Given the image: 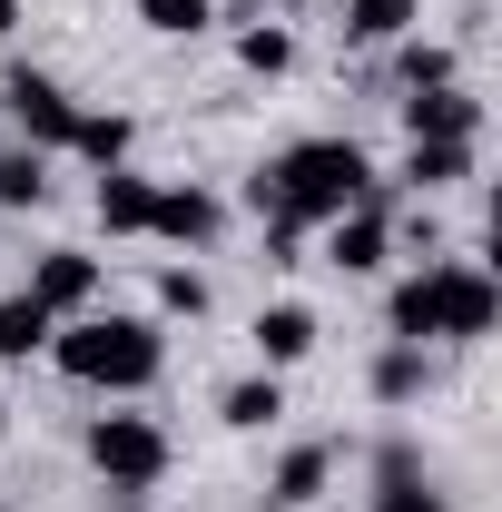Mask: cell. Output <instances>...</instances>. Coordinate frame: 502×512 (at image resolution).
<instances>
[{"label": "cell", "instance_id": "6da1fadb", "mask_svg": "<svg viewBox=\"0 0 502 512\" xmlns=\"http://www.w3.org/2000/svg\"><path fill=\"white\" fill-rule=\"evenodd\" d=\"M375 188V158L355 148V138H296L276 168H256V217H276V227H325V217H345L355 197Z\"/></svg>", "mask_w": 502, "mask_h": 512}, {"label": "cell", "instance_id": "7a4b0ae2", "mask_svg": "<svg viewBox=\"0 0 502 512\" xmlns=\"http://www.w3.org/2000/svg\"><path fill=\"white\" fill-rule=\"evenodd\" d=\"M394 335L404 345H473V335H493L502 316V296H493V276L483 266H424V276H404L394 286Z\"/></svg>", "mask_w": 502, "mask_h": 512}, {"label": "cell", "instance_id": "3957f363", "mask_svg": "<svg viewBox=\"0 0 502 512\" xmlns=\"http://www.w3.org/2000/svg\"><path fill=\"white\" fill-rule=\"evenodd\" d=\"M50 355H60V375L79 384H109V394H138V384L158 375V325H138V316H79L69 335H50Z\"/></svg>", "mask_w": 502, "mask_h": 512}, {"label": "cell", "instance_id": "277c9868", "mask_svg": "<svg viewBox=\"0 0 502 512\" xmlns=\"http://www.w3.org/2000/svg\"><path fill=\"white\" fill-rule=\"evenodd\" d=\"M89 463H99L109 493H148V483L168 473V434H158L148 414H99V424H89Z\"/></svg>", "mask_w": 502, "mask_h": 512}, {"label": "cell", "instance_id": "5b68a950", "mask_svg": "<svg viewBox=\"0 0 502 512\" xmlns=\"http://www.w3.org/2000/svg\"><path fill=\"white\" fill-rule=\"evenodd\" d=\"M0 109H10V128H20L30 148H69V128H79L69 89H60V79H40V69H10V79H0Z\"/></svg>", "mask_w": 502, "mask_h": 512}, {"label": "cell", "instance_id": "8992f818", "mask_svg": "<svg viewBox=\"0 0 502 512\" xmlns=\"http://www.w3.org/2000/svg\"><path fill=\"white\" fill-rule=\"evenodd\" d=\"M384 247H394V227H384V197H375V188L355 197L345 217H325V256H335L345 276H375V266H384Z\"/></svg>", "mask_w": 502, "mask_h": 512}, {"label": "cell", "instance_id": "52a82bcc", "mask_svg": "<svg viewBox=\"0 0 502 512\" xmlns=\"http://www.w3.org/2000/svg\"><path fill=\"white\" fill-rule=\"evenodd\" d=\"M99 296V256H79V247H50L40 266H30V306H50V316H79Z\"/></svg>", "mask_w": 502, "mask_h": 512}, {"label": "cell", "instance_id": "ba28073f", "mask_svg": "<svg viewBox=\"0 0 502 512\" xmlns=\"http://www.w3.org/2000/svg\"><path fill=\"white\" fill-rule=\"evenodd\" d=\"M404 128H414V138H473V128H483V99H463L453 79H443V89H414V99H404Z\"/></svg>", "mask_w": 502, "mask_h": 512}, {"label": "cell", "instance_id": "9c48e42d", "mask_svg": "<svg viewBox=\"0 0 502 512\" xmlns=\"http://www.w3.org/2000/svg\"><path fill=\"white\" fill-rule=\"evenodd\" d=\"M148 227H158V237H178V247H207V237L227 227V207H217L207 188H158V217H148Z\"/></svg>", "mask_w": 502, "mask_h": 512}, {"label": "cell", "instance_id": "30bf717a", "mask_svg": "<svg viewBox=\"0 0 502 512\" xmlns=\"http://www.w3.org/2000/svg\"><path fill=\"white\" fill-rule=\"evenodd\" d=\"M375 473H384L375 512H443V493L414 473V444H384V453H375Z\"/></svg>", "mask_w": 502, "mask_h": 512}, {"label": "cell", "instance_id": "8fae6325", "mask_svg": "<svg viewBox=\"0 0 502 512\" xmlns=\"http://www.w3.org/2000/svg\"><path fill=\"white\" fill-rule=\"evenodd\" d=\"M148 217H158V188L128 178V168H109V178H99V227H109V237H138Z\"/></svg>", "mask_w": 502, "mask_h": 512}, {"label": "cell", "instance_id": "7c38bea8", "mask_svg": "<svg viewBox=\"0 0 502 512\" xmlns=\"http://www.w3.org/2000/svg\"><path fill=\"white\" fill-rule=\"evenodd\" d=\"M414 10H424V0H345V40H355V50H384V40L414 30Z\"/></svg>", "mask_w": 502, "mask_h": 512}, {"label": "cell", "instance_id": "4fadbf2b", "mask_svg": "<svg viewBox=\"0 0 502 512\" xmlns=\"http://www.w3.org/2000/svg\"><path fill=\"white\" fill-rule=\"evenodd\" d=\"M256 355H266V365L315 355V316H306V306H266V316H256Z\"/></svg>", "mask_w": 502, "mask_h": 512}, {"label": "cell", "instance_id": "5bb4252c", "mask_svg": "<svg viewBox=\"0 0 502 512\" xmlns=\"http://www.w3.org/2000/svg\"><path fill=\"white\" fill-rule=\"evenodd\" d=\"M325 483H335V453H325V444H296L286 463H276V503H286V512H306Z\"/></svg>", "mask_w": 502, "mask_h": 512}, {"label": "cell", "instance_id": "9a60e30c", "mask_svg": "<svg viewBox=\"0 0 502 512\" xmlns=\"http://www.w3.org/2000/svg\"><path fill=\"white\" fill-rule=\"evenodd\" d=\"M404 178H414V188H453V178H473V138H414Z\"/></svg>", "mask_w": 502, "mask_h": 512}, {"label": "cell", "instance_id": "2e32d148", "mask_svg": "<svg viewBox=\"0 0 502 512\" xmlns=\"http://www.w3.org/2000/svg\"><path fill=\"white\" fill-rule=\"evenodd\" d=\"M50 335H60V316H50V306H30V296H0V355H10V365H20V355H40Z\"/></svg>", "mask_w": 502, "mask_h": 512}, {"label": "cell", "instance_id": "e0dca14e", "mask_svg": "<svg viewBox=\"0 0 502 512\" xmlns=\"http://www.w3.org/2000/svg\"><path fill=\"white\" fill-rule=\"evenodd\" d=\"M50 197V158L40 148H0V207H40Z\"/></svg>", "mask_w": 502, "mask_h": 512}, {"label": "cell", "instance_id": "ac0fdd59", "mask_svg": "<svg viewBox=\"0 0 502 512\" xmlns=\"http://www.w3.org/2000/svg\"><path fill=\"white\" fill-rule=\"evenodd\" d=\"M276 414H286V384H276V375H256V384H227V424H237V434L276 424Z\"/></svg>", "mask_w": 502, "mask_h": 512}, {"label": "cell", "instance_id": "d6986e66", "mask_svg": "<svg viewBox=\"0 0 502 512\" xmlns=\"http://www.w3.org/2000/svg\"><path fill=\"white\" fill-rule=\"evenodd\" d=\"M375 394L384 404H414V394H424V345H394V355L375 365Z\"/></svg>", "mask_w": 502, "mask_h": 512}, {"label": "cell", "instance_id": "ffe728a7", "mask_svg": "<svg viewBox=\"0 0 502 512\" xmlns=\"http://www.w3.org/2000/svg\"><path fill=\"white\" fill-rule=\"evenodd\" d=\"M138 20H148L158 40H197V30H207V0H138Z\"/></svg>", "mask_w": 502, "mask_h": 512}, {"label": "cell", "instance_id": "44dd1931", "mask_svg": "<svg viewBox=\"0 0 502 512\" xmlns=\"http://www.w3.org/2000/svg\"><path fill=\"white\" fill-rule=\"evenodd\" d=\"M69 148L99 158V168H119V158H128V119H79V128H69Z\"/></svg>", "mask_w": 502, "mask_h": 512}, {"label": "cell", "instance_id": "7402d4cb", "mask_svg": "<svg viewBox=\"0 0 502 512\" xmlns=\"http://www.w3.org/2000/svg\"><path fill=\"white\" fill-rule=\"evenodd\" d=\"M237 60H247L256 79H276V69L296 60V40H286V30H247V40H237Z\"/></svg>", "mask_w": 502, "mask_h": 512}, {"label": "cell", "instance_id": "603a6c76", "mask_svg": "<svg viewBox=\"0 0 502 512\" xmlns=\"http://www.w3.org/2000/svg\"><path fill=\"white\" fill-rule=\"evenodd\" d=\"M158 306H168V316H207V276L168 266V276H158Z\"/></svg>", "mask_w": 502, "mask_h": 512}, {"label": "cell", "instance_id": "cb8c5ba5", "mask_svg": "<svg viewBox=\"0 0 502 512\" xmlns=\"http://www.w3.org/2000/svg\"><path fill=\"white\" fill-rule=\"evenodd\" d=\"M404 79H414V89H443L453 60H443V50H404Z\"/></svg>", "mask_w": 502, "mask_h": 512}, {"label": "cell", "instance_id": "d4e9b609", "mask_svg": "<svg viewBox=\"0 0 502 512\" xmlns=\"http://www.w3.org/2000/svg\"><path fill=\"white\" fill-rule=\"evenodd\" d=\"M237 10H306V0H237Z\"/></svg>", "mask_w": 502, "mask_h": 512}, {"label": "cell", "instance_id": "484cf974", "mask_svg": "<svg viewBox=\"0 0 502 512\" xmlns=\"http://www.w3.org/2000/svg\"><path fill=\"white\" fill-rule=\"evenodd\" d=\"M10 20H20V0H0V30H10Z\"/></svg>", "mask_w": 502, "mask_h": 512}]
</instances>
